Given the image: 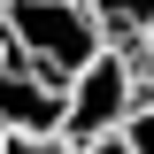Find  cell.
<instances>
[{
  "label": "cell",
  "instance_id": "1",
  "mask_svg": "<svg viewBox=\"0 0 154 154\" xmlns=\"http://www.w3.org/2000/svg\"><path fill=\"white\" fill-rule=\"evenodd\" d=\"M0 46L16 62H31L46 85H69L108 38L85 0H0Z\"/></svg>",
  "mask_w": 154,
  "mask_h": 154
},
{
  "label": "cell",
  "instance_id": "2",
  "mask_svg": "<svg viewBox=\"0 0 154 154\" xmlns=\"http://www.w3.org/2000/svg\"><path fill=\"white\" fill-rule=\"evenodd\" d=\"M131 108H139V62H131V46H100V54L62 85V139L85 146V139L116 131Z\"/></svg>",
  "mask_w": 154,
  "mask_h": 154
},
{
  "label": "cell",
  "instance_id": "3",
  "mask_svg": "<svg viewBox=\"0 0 154 154\" xmlns=\"http://www.w3.org/2000/svg\"><path fill=\"white\" fill-rule=\"evenodd\" d=\"M0 131H62V85L0 46Z\"/></svg>",
  "mask_w": 154,
  "mask_h": 154
},
{
  "label": "cell",
  "instance_id": "4",
  "mask_svg": "<svg viewBox=\"0 0 154 154\" xmlns=\"http://www.w3.org/2000/svg\"><path fill=\"white\" fill-rule=\"evenodd\" d=\"M85 8H93V23H100L108 46H139L154 31V0H85Z\"/></svg>",
  "mask_w": 154,
  "mask_h": 154
},
{
  "label": "cell",
  "instance_id": "5",
  "mask_svg": "<svg viewBox=\"0 0 154 154\" xmlns=\"http://www.w3.org/2000/svg\"><path fill=\"white\" fill-rule=\"evenodd\" d=\"M116 131H123V146H131V154H154V93H139V108L123 116Z\"/></svg>",
  "mask_w": 154,
  "mask_h": 154
},
{
  "label": "cell",
  "instance_id": "6",
  "mask_svg": "<svg viewBox=\"0 0 154 154\" xmlns=\"http://www.w3.org/2000/svg\"><path fill=\"white\" fill-rule=\"evenodd\" d=\"M0 154H77L62 131H0Z\"/></svg>",
  "mask_w": 154,
  "mask_h": 154
},
{
  "label": "cell",
  "instance_id": "7",
  "mask_svg": "<svg viewBox=\"0 0 154 154\" xmlns=\"http://www.w3.org/2000/svg\"><path fill=\"white\" fill-rule=\"evenodd\" d=\"M77 154H131V146H123V131H100V139H85Z\"/></svg>",
  "mask_w": 154,
  "mask_h": 154
}]
</instances>
